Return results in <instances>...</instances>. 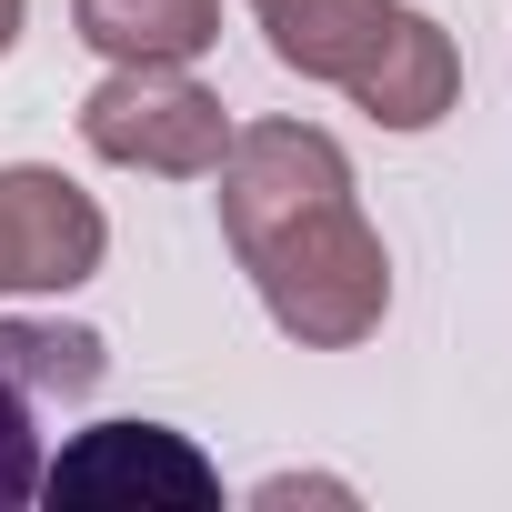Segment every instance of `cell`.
<instances>
[{"instance_id":"6da1fadb","label":"cell","mask_w":512,"mask_h":512,"mask_svg":"<svg viewBox=\"0 0 512 512\" xmlns=\"http://www.w3.org/2000/svg\"><path fill=\"white\" fill-rule=\"evenodd\" d=\"M221 241L302 352H352L392 312V251L362 221L352 161L312 121H251L221 151Z\"/></svg>"},{"instance_id":"7a4b0ae2","label":"cell","mask_w":512,"mask_h":512,"mask_svg":"<svg viewBox=\"0 0 512 512\" xmlns=\"http://www.w3.org/2000/svg\"><path fill=\"white\" fill-rule=\"evenodd\" d=\"M272 61L302 81L352 91L382 131H432L462 101V51L432 11H402V0H251Z\"/></svg>"},{"instance_id":"3957f363","label":"cell","mask_w":512,"mask_h":512,"mask_svg":"<svg viewBox=\"0 0 512 512\" xmlns=\"http://www.w3.org/2000/svg\"><path fill=\"white\" fill-rule=\"evenodd\" d=\"M81 141L111 171L211 181L231 151V121H221V91L191 81V61H111V81L81 101Z\"/></svg>"},{"instance_id":"277c9868","label":"cell","mask_w":512,"mask_h":512,"mask_svg":"<svg viewBox=\"0 0 512 512\" xmlns=\"http://www.w3.org/2000/svg\"><path fill=\"white\" fill-rule=\"evenodd\" d=\"M51 502H91V512H211L221 472L171 432V422H91L61 462H41Z\"/></svg>"},{"instance_id":"5b68a950","label":"cell","mask_w":512,"mask_h":512,"mask_svg":"<svg viewBox=\"0 0 512 512\" xmlns=\"http://www.w3.org/2000/svg\"><path fill=\"white\" fill-rule=\"evenodd\" d=\"M111 251V221L81 181L41 171V161H11L0 171V302L11 292H81Z\"/></svg>"},{"instance_id":"8992f818","label":"cell","mask_w":512,"mask_h":512,"mask_svg":"<svg viewBox=\"0 0 512 512\" xmlns=\"http://www.w3.org/2000/svg\"><path fill=\"white\" fill-rule=\"evenodd\" d=\"M71 31L101 61H201L221 41V0H71Z\"/></svg>"},{"instance_id":"52a82bcc","label":"cell","mask_w":512,"mask_h":512,"mask_svg":"<svg viewBox=\"0 0 512 512\" xmlns=\"http://www.w3.org/2000/svg\"><path fill=\"white\" fill-rule=\"evenodd\" d=\"M0 372H11L31 402H91L101 372H111V352L81 322H0Z\"/></svg>"},{"instance_id":"ba28073f","label":"cell","mask_w":512,"mask_h":512,"mask_svg":"<svg viewBox=\"0 0 512 512\" xmlns=\"http://www.w3.org/2000/svg\"><path fill=\"white\" fill-rule=\"evenodd\" d=\"M31 412L41 402L0 372V502H31L41 492V432H31Z\"/></svg>"},{"instance_id":"9c48e42d","label":"cell","mask_w":512,"mask_h":512,"mask_svg":"<svg viewBox=\"0 0 512 512\" xmlns=\"http://www.w3.org/2000/svg\"><path fill=\"white\" fill-rule=\"evenodd\" d=\"M262 512H282V502H352V482H322V472H282V482H262L251 492Z\"/></svg>"},{"instance_id":"30bf717a","label":"cell","mask_w":512,"mask_h":512,"mask_svg":"<svg viewBox=\"0 0 512 512\" xmlns=\"http://www.w3.org/2000/svg\"><path fill=\"white\" fill-rule=\"evenodd\" d=\"M21 11H31V0H0V51L21 41Z\"/></svg>"}]
</instances>
